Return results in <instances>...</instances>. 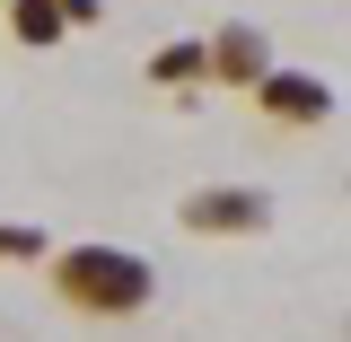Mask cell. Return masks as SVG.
I'll use <instances>...</instances> for the list:
<instances>
[{
  "mask_svg": "<svg viewBox=\"0 0 351 342\" xmlns=\"http://www.w3.org/2000/svg\"><path fill=\"white\" fill-rule=\"evenodd\" d=\"M211 71L219 80H272V53H263V36L255 27H219V44H211Z\"/></svg>",
  "mask_w": 351,
  "mask_h": 342,
  "instance_id": "cell-4",
  "label": "cell"
},
{
  "mask_svg": "<svg viewBox=\"0 0 351 342\" xmlns=\"http://www.w3.org/2000/svg\"><path fill=\"white\" fill-rule=\"evenodd\" d=\"M263 219H272V202L246 193V184H219V193H193L184 202V228H202V237H255Z\"/></svg>",
  "mask_w": 351,
  "mask_h": 342,
  "instance_id": "cell-2",
  "label": "cell"
},
{
  "mask_svg": "<svg viewBox=\"0 0 351 342\" xmlns=\"http://www.w3.org/2000/svg\"><path fill=\"white\" fill-rule=\"evenodd\" d=\"M255 106L272 123H325V114H334V88L316 80V71H272V80L255 88Z\"/></svg>",
  "mask_w": 351,
  "mask_h": 342,
  "instance_id": "cell-3",
  "label": "cell"
},
{
  "mask_svg": "<svg viewBox=\"0 0 351 342\" xmlns=\"http://www.w3.org/2000/svg\"><path fill=\"white\" fill-rule=\"evenodd\" d=\"M62 299L80 316H132V307H149V263L123 246H80V255H62Z\"/></svg>",
  "mask_w": 351,
  "mask_h": 342,
  "instance_id": "cell-1",
  "label": "cell"
},
{
  "mask_svg": "<svg viewBox=\"0 0 351 342\" xmlns=\"http://www.w3.org/2000/svg\"><path fill=\"white\" fill-rule=\"evenodd\" d=\"M53 27H62V18H53L44 0H27V9H18V36H53Z\"/></svg>",
  "mask_w": 351,
  "mask_h": 342,
  "instance_id": "cell-6",
  "label": "cell"
},
{
  "mask_svg": "<svg viewBox=\"0 0 351 342\" xmlns=\"http://www.w3.org/2000/svg\"><path fill=\"white\" fill-rule=\"evenodd\" d=\"M149 71H158V80H193V71H211V53H202V44H167Z\"/></svg>",
  "mask_w": 351,
  "mask_h": 342,
  "instance_id": "cell-5",
  "label": "cell"
}]
</instances>
